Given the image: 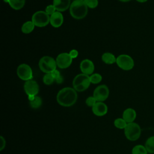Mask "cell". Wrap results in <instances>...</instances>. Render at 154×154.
Wrapping results in <instances>:
<instances>
[{
  "label": "cell",
  "instance_id": "cell-8",
  "mask_svg": "<svg viewBox=\"0 0 154 154\" xmlns=\"http://www.w3.org/2000/svg\"><path fill=\"white\" fill-rule=\"evenodd\" d=\"M18 77L23 81H28L32 79V71L31 67L26 64H20L17 69Z\"/></svg>",
  "mask_w": 154,
  "mask_h": 154
},
{
  "label": "cell",
  "instance_id": "cell-18",
  "mask_svg": "<svg viewBox=\"0 0 154 154\" xmlns=\"http://www.w3.org/2000/svg\"><path fill=\"white\" fill-rule=\"evenodd\" d=\"M8 3L12 8L18 10L23 7L25 0H8Z\"/></svg>",
  "mask_w": 154,
  "mask_h": 154
},
{
  "label": "cell",
  "instance_id": "cell-1",
  "mask_svg": "<svg viewBox=\"0 0 154 154\" xmlns=\"http://www.w3.org/2000/svg\"><path fill=\"white\" fill-rule=\"evenodd\" d=\"M76 91L71 87H65L60 90L57 95V101L61 106H71L77 100Z\"/></svg>",
  "mask_w": 154,
  "mask_h": 154
},
{
  "label": "cell",
  "instance_id": "cell-7",
  "mask_svg": "<svg viewBox=\"0 0 154 154\" xmlns=\"http://www.w3.org/2000/svg\"><path fill=\"white\" fill-rule=\"evenodd\" d=\"M117 66L124 70H130L134 66V61L132 58L126 54H121L116 58Z\"/></svg>",
  "mask_w": 154,
  "mask_h": 154
},
{
  "label": "cell",
  "instance_id": "cell-27",
  "mask_svg": "<svg viewBox=\"0 0 154 154\" xmlns=\"http://www.w3.org/2000/svg\"><path fill=\"white\" fill-rule=\"evenodd\" d=\"M86 5L90 8H94L98 5V0H84Z\"/></svg>",
  "mask_w": 154,
  "mask_h": 154
},
{
  "label": "cell",
  "instance_id": "cell-29",
  "mask_svg": "<svg viewBox=\"0 0 154 154\" xmlns=\"http://www.w3.org/2000/svg\"><path fill=\"white\" fill-rule=\"evenodd\" d=\"M56 10H57L54 5H49L46 7L45 9V12L49 15H52L56 11Z\"/></svg>",
  "mask_w": 154,
  "mask_h": 154
},
{
  "label": "cell",
  "instance_id": "cell-23",
  "mask_svg": "<svg viewBox=\"0 0 154 154\" xmlns=\"http://www.w3.org/2000/svg\"><path fill=\"white\" fill-rule=\"evenodd\" d=\"M43 81L45 84L46 85H51L54 81H55V78L52 73H46L43 78Z\"/></svg>",
  "mask_w": 154,
  "mask_h": 154
},
{
  "label": "cell",
  "instance_id": "cell-35",
  "mask_svg": "<svg viewBox=\"0 0 154 154\" xmlns=\"http://www.w3.org/2000/svg\"><path fill=\"white\" fill-rule=\"evenodd\" d=\"M73 1H76V0H73Z\"/></svg>",
  "mask_w": 154,
  "mask_h": 154
},
{
  "label": "cell",
  "instance_id": "cell-26",
  "mask_svg": "<svg viewBox=\"0 0 154 154\" xmlns=\"http://www.w3.org/2000/svg\"><path fill=\"white\" fill-rule=\"evenodd\" d=\"M52 73L53 74L54 78H55V81L57 82V83L58 84H61L63 82V77L61 76L60 75V73L58 70H54L53 72H52Z\"/></svg>",
  "mask_w": 154,
  "mask_h": 154
},
{
  "label": "cell",
  "instance_id": "cell-16",
  "mask_svg": "<svg viewBox=\"0 0 154 154\" xmlns=\"http://www.w3.org/2000/svg\"><path fill=\"white\" fill-rule=\"evenodd\" d=\"M137 113L135 109L131 108L126 109L123 112V119L128 123H132L135 120Z\"/></svg>",
  "mask_w": 154,
  "mask_h": 154
},
{
  "label": "cell",
  "instance_id": "cell-24",
  "mask_svg": "<svg viewBox=\"0 0 154 154\" xmlns=\"http://www.w3.org/2000/svg\"><path fill=\"white\" fill-rule=\"evenodd\" d=\"M128 123L123 119V118H118L116 119L114 122V126L118 129H125L126 126Z\"/></svg>",
  "mask_w": 154,
  "mask_h": 154
},
{
  "label": "cell",
  "instance_id": "cell-28",
  "mask_svg": "<svg viewBox=\"0 0 154 154\" xmlns=\"http://www.w3.org/2000/svg\"><path fill=\"white\" fill-rule=\"evenodd\" d=\"M96 102L97 101L93 96H89L85 100L86 104L90 107H93Z\"/></svg>",
  "mask_w": 154,
  "mask_h": 154
},
{
  "label": "cell",
  "instance_id": "cell-3",
  "mask_svg": "<svg viewBox=\"0 0 154 154\" xmlns=\"http://www.w3.org/2000/svg\"><path fill=\"white\" fill-rule=\"evenodd\" d=\"M90 76L81 73L77 75L73 80V88L79 92L87 90L90 85Z\"/></svg>",
  "mask_w": 154,
  "mask_h": 154
},
{
  "label": "cell",
  "instance_id": "cell-15",
  "mask_svg": "<svg viewBox=\"0 0 154 154\" xmlns=\"http://www.w3.org/2000/svg\"><path fill=\"white\" fill-rule=\"evenodd\" d=\"M53 5L57 11L62 12L64 11L70 6V0H54Z\"/></svg>",
  "mask_w": 154,
  "mask_h": 154
},
{
  "label": "cell",
  "instance_id": "cell-17",
  "mask_svg": "<svg viewBox=\"0 0 154 154\" xmlns=\"http://www.w3.org/2000/svg\"><path fill=\"white\" fill-rule=\"evenodd\" d=\"M102 61L108 64H112L116 63V58L115 56L110 52H105L102 56Z\"/></svg>",
  "mask_w": 154,
  "mask_h": 154
},
{
  "label": "cell",
  "instance_id": "cell-6",
  "mask_svg": "<svg viewBox=\"0 0 154 154\" xmlns=\"http://www.w3.org/2000/svg\"><path fill=\"white\" fill-rule=\"evenodd\" d=\"M32 23L38 27H44L50 22V16L45 11H36L32 16Z\"/></svg>",
  "mask_w": 154,
  "mask_h": 154
},
{
  "label": "cell",
  "instance_id": "cell-2",
  "mask_svg": "<svg viewBox=\"0 0 154 154\" xmlns=\"http://www.w3.org/2000/svg\"><path fill=\"white\" fill-rule=\"evenodd\" d=\"M88 13V7L84 0H76L70 6V15L76 19L84 18Z\"/></svg>",
  "mask_w": 154,
  "mask_h": 154
},
{
  "label": "cell",
  "instance_id": "cell-20",
  "mask_svg": "<svg viewBox=\"0 0 154 154\" xmlns=\"http://www.w3.org/2000/svg\"><path fill=\"white\" fill-rule=\"evenodd\" d=\"M34 24L32 21H27L25 22L21 28V30L23 33L29 34L31 33L34 29Z\"/></svg>",
  "mask_w": 154,
  "mask_h": 154
},
{
  "label": "cell",
  "instance_id": "cell-11",
  "mask_svg": "<svg viewBox=\"0 0 154 154\" xmlns=\"http://www.w3.org/2000/svg\"><path fill=\"white\" fill-rule=\"evenodd\" d=\"M24 90L28 96H35L39 91V86L35 81L28 80L24 84Z\"/></svg>",
  "mask_w": 154,
  "mask_h": 154
},
{
  "label": "cell",
  "instance_id": "cell-21",
  "mask_svg": "<svg viewBox=\"0 0 154 154\" xmlns=\"http://www.w3.org/2000/svg\"><path fill=\"white\" fill-rule=\"evenodd\" d=\"M147 153L145 146L141 144L135 146L132 150V154H147Z\"/></svg>",
  "mask_w": 154,
  "mask_h": 154
},
{
  "label": "cell",
  "instance_id": "cell-9",
  "mask_svg": "<svg viewBox=\"0 0 154 154\" xmlns=\"http://www.w3.org/2000/svg\"><path fill=\"white\" fill-rule=\"evenodd\" d=\"M109 96V89L106 85L97 86L94 90L93 97L97 102H103Z\"/></svg>",
  "mask_w": 154,
  "mask_h": 154
},
{
  "label": "cell",
  "instance_id": "cell-13",
  "mask_svg": "<svg viewBox=\"0 0 154 154\" xmlns=\"http://www.w3.org/2000/svg\"><path fill=\"white\" fill-rule=\"evenodd\" d=\"M92 111L97 116H103L107 113L108 107L103 102H97L92 107Z\"/></svg>",
  "mask_w": 154,
  "mask_h": 154
},
{
  "label": "cell",
  "instance_id": "cell-34",
  "mask_svg": "<svg viewBox=\"0 0 154 154\" xmlns=\"http://www.w3.org/2000/svg\"><path fill=\"white\" fill-rule=\"evenodd\" d=\"M5 2H8V0H4Z\"/></svg>",
  "mask_w": 154,
  "mask_h": 154
},
{
  "label": "cell",
  "instance_id": "cell-5",
  "mask_svg": "<svg viewBox=\"0 0 154 154\" xmlns=\"http://www.w3.org/2000/svg\"><path fill=\"white\" fill-rule=\"evenodd\" d=\"M38 66L41 71L45 73H52L56 70L57 63L52 57L44 56L40 58L38 62Z\"/></svg>",
  "mask_w": 154,
  "mask_h": 154
},
{
  "label": "cell",
  "instance_id": "cell-31",
  "mask_svg": "<svg viewBox=\"0 0 154 154\" xmlns=\"http://www.w3.org/2000/svg\"><path fill=\"white\" fill-rule=\"evenodd\" d=\"M72 58H75L78 55V52L76 49H72L69 53Z\"/></svg>",
  "mask_w": 154,
  "mask_h": 154
},
{
  "label": "cell",
  "instance_id": "cell-32",
  "mask_svg": "<svg viewBox=\"0 0 154 154\" xmlns=\"http://www.w3.org/2000/svg\"><path fill=\"white\" fill-rule=\"evenodd\" d=\"M136 1L140 3H144V2H146L147 1V0H136Z\"/></svg>",
  "mask_w": 154,
  "mask_h": 154
},
{
  "label": "cell",
  "instance_id": "cell-14",
  "mask_svg": "<svg viewBox=\"0 0 154 154\" xmlns=\"http://www.w3.org/2000/svg\"><path fill=\"white\" fill-rule=\"evenodd\" d=\"M63 16L60 11H56L50 16V23L51 25L55 28L60 27L63 24Z\"/></svg>",
  "mask_w": 154,
  "mask_h": 154
},
{
  "label": "cell",
  "instance_id": "cell-12",
  "mask_svg": "<svg viewBox=\"0 0 154 154\" xmlns=\"http://www.w3.org/2000/svg\"><path fill=\"white\" fill-rule=\"evenodd\" d=\"M80 69L82 73L84 74L87 75H92L94 69V66L91 60L85 59L80 63Z\"/></svg>",
  "mask_w": 154,
  "mask_h": 154
},
{
  "label": "cell",
  "instance_id": "cell-22",
  "mask_svg": "<svg viewBox=\"0 0 154 154\" xmlns=\"http://www.w3.org/2000/svg\"><path fill=\"white\" fill-rule=\"evenodd\" d=\"M42 104V98L39 96H35L34 99L29 101V105L32 108L37 109L40 107Z\"/></svg>",
  "mask_w": 154,
  "mask_h": 154
},
{
  "label": "cell",
  "instance_id": "cell-19",
  "mask_svg": "<svg viewBox=\"0 0 154 154\" xmlns=\"http://www.w3.org/2000/svg\"><path fill=\"white\" fill-rule=\"evenodd\" d=\"M144 146L148 153L154 154V135L149 137L146 140Z\"/></svg>",
  "mask_w": 154,
  "mask_h": 154
},
{
  "label": "cell",
  "instance_id": "cell-10",
  "mask_svg": "<svg viewBox=\"0 0 154 154\" xmlns=\"http://www.w3.org/2000/svg\"><path fill=\"white\" fill-rule=\"evenodd\" d=\"M72 59L69 53L60 54L55 60L57 66L60 69H66L71 65Z\"/></svg>",
  "mask_w": 154,
  "mask_h": 154
},
{
  "label": "cell",
  "instance_id": "cell-25",
  "mask_svg": "<svg viewBox=\"0 0 154 154\" xmlns=\"http://www.w3.org/2000/svg\"><path fill=\"white\" fill-rule=\"evenodd\" d=\"M102 77L99 73H94L92 74L91 76H90V82L92 84H96L99 83L102 81Z\"/></svg>",
  "mask_w": 154,
  "mask_h": 154
},
{
  "label": "cell",
  "instance_id": "cell-4",
  "mask_svg": "<svg viewBox=\"0 0 154 154\" xmlns=\"http://www.w3.org/2000/svg\"><path fill=\"white\" fill-rule=\"evenodd\" d=\"M124 132L128 140L134 141L140 138L141 134V129L138 123L132 122L127 124L124 129Z\"/></svg>",
  "mask_w": 154,
  "mask_h": 154
},
{
  "label": "cell",
  "instance_id": "cell-30",
  "mask_svg": "<svg viewBox=\"0 0 154 154\" xmlns=\"http://www.w3.org/2000/svg\"><path fill=\"white\" fill-rule=\"evenodd\" d=\"M5 140L2 136L0 137V150H2L5 146Z\"/></svg>",
  "mask_w": 154,
  "mask_h": 154
},
{
  "label": "cell",
  "instance_id": "cell-33",
  "mask_svg": "<svg viewBox=\"0 0 154 154\" xmlns=\"http://www.w3.org/2000/svg\"><path fill=\"white\" fill-rule=\"evenodd\" d=\"M120 1H122V2H129L131 0H119Z\"/></svg>",
  "mask_w": 154,
  "mask_h": 154
}]
</instances>
